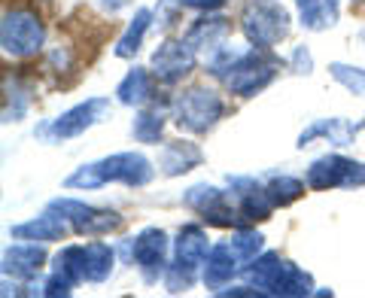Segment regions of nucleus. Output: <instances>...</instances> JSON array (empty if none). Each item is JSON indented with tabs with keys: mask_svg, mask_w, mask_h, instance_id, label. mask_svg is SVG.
<instances>
[{
	"mask_svg": "<svg viewBox=\"0 0 365 298\" xmlns=\"http://www.w3.org/2000/svg\"><path fill=\"white\" fill-rule=\"evenodd\" d=\"M98 19L79 21L76 16L67 19L61 25L58 40L52 46H46V52L40 55V71L43 79L52 88H71L79 83V76L88 71V64L95 61V55L101 49V43L107 40V34H113V21L107 25H95Z\"/></svg>",
	"mask_w": 365,
	"mask_h": 298,
	"instance_id": "f257e3e1",
	"label": "nucleus"
},
{
	"mask_svg": "<svg viewBox=\"0 0 365 298\" xmlns=\"http://www.w3.org/2000/svg\"><path fill=\"white\" fill-rule=\"evenodd\" d=\"M52 0H4L0 49L6 61H34L46 52Z\"/></svg>",
	"mask_w": 365,
	"mask_h": 298,
	"instance_id": "f03ea898",
	"label": "nucleus"
},
{
	"mask_svg": "<svg viewBox=\"0 0 365 298\" xmlns=\"http://www.w3.org/2000/svg\"><path fill=\"white\" fill-rule=\"evenodd\" d=\"M283 61L274 55V49H250L237 52L232 46H222V49L213 52L210 58V76L220 83L228 95L235 98H256L259 91H265L274 79H277Z\"/></svg>",
	"mask_w": 365,
	"mask_h": 298,
	"instance_id": "7ed1b4c3",
	"label": "nucleus"
},
{
	"mask_svg": "<svg viewBox=\"0 0 365 298\" xmlns=\"http://www.w3.org/2000/svg\"><path fill=\"white\" fill-rule=\"evenodd\" d=\"M158 165L150 162L143 153H116L107 158H98L91 165H79L71 177H64V189L76 192H95L110 183H122L128 189H143L155 180Z\"/></svg>",
	"mask_w": 365,
	"mask_h": 298,
	"instance_id": "20e7f679",
	"label": "nucleus"
},
{
	"mask_svg": "<svg viewBox=\"0 0 365 298\" xmlns=\"http://www.w3.org/2000/svg\"><path fill=\"white\" fill-rule=\"evenodd\" d=\"M244 280L250 286H256L262 295H277V298H304L314 295L317 286L314 277L304 268H299L295 262L283 259L280 253H262L244 268Z\"/></svg>",
	"mask_w": 365,
	"mask_h": 298,
	"instance_id": "39448f33",
	"label": "nucleus"
},
{
	"mask_svg": "<svg viewBox=\"0 0 365 298\" xmlns=\"http://www.w3.org/2000/svg\"><path fill=\"white\" fill-rule=\"evenodd\" d=\"M225 113H228V104L222 91H216L207 83H192L170 98V119H174V125L180 131L195 134V137L210 134L225 119Z\"/></svg>",
	"mask_w": 365,
	"mask_h": 298,
	"instance_id": "423d86ee",
	"label": "nucleus"
},
{
	"mask_svg": "<svg viewBox=\"0 0 365 298\" xmlns=\"http://www.w3.org/2000/svg\"><path fill=\"white\" fill-rule=\"evenodd\" d=\"M210 256V237L198 222H186L180 225V232L174 237V259L168 265L165 274V289L170 295L189 292L195 280L201 277L204 262Z\"/></svg>",
	"mask_w": 365,
	"mask_h": 298,
	"instance_id": "0eeeda50",
	"label": "nucleus"
},
{
	"mask_svg": "<svg viewBox=\"0 0 365 298\" xmlns=\"http://www.w3.org/2000/svg\"><path fill=\"white\" fill-rule=\"evenodd\" d=\"M237 28H241L244 40L250 46H256V49H274V46H280L289 37L292 16L277 0H250V4L241 6Z\"/></svg>",
	"mask_w": 365,
	"mask_h": 298,
	"instance_id": "6e6552de",
	"label": "nucleus"
},
{
	"mask_svg": "<svg viewBox=\"0 0 365 298\" xmlns=\"http://www.w3.org/2000/svg\"><path fill=\"white\" fill-rule=\"evenodd\" d=\"M182 207L192 210L201 222H207L213 228H244L241 207L232 189H220L213 183H195L182 192Z\"/></svg>",
	"mask_w": 365,
	"mask_h": 298,
	"instance_id": "1a4fd4ad",
	"label": "nucleus"
},
{
	"mask_svg": "<svg viewBox=\"0 0 365 298\" xmlns=\"http://www.w3.org/2000/svg\"><path fill=\"white\" fill-rule=\"evenodd\" d=\"M52 213H58L67 220V225L73 228V235L79 237H104V235H116L125 228V216L119 210H110V207H95V204H86V201H76V198H52L46 204Z\"/></svg>",
	"mask_w": 365,
	"mask_h": 298,
	"instance_id": "9d476101",
	"label": "nucleus"
},
{
	"mask_svg": "<svg viewBox=\"0 0 365 298\" xmlns=\"http://www.w3.org/2000/svg\"><path fill=\"white\" fill-rule=\"evenodd\" d=\"M110 98H88L83 104H76L71 110H64L61 116L49 119L46 125L37 128V137L46 143H67V140H76L83 137L86 131H91L95 125H101L107 116H110Z\"/></svg>",
	"mask_w": 365,
	"mask_h": 298,
	"instance_id": "9b49d317",
	"label": "nucleus"
},
{
	"mask_svg": "<svg viewBox=\"0 0 365 298\" xmlns=\"http://www.w3.org/2000/svg\"><path fill=\"white\" fill-rule=\"evenodd\" d=\"M304 183L311 192H332V189H362L365 186V165L353 162L347 155L329 153L314 158L304 170Z\"/></svg>",
	"mask_w": 365,
	"mask_h": 298,
	"instance_id": "f8f14e48",
	"label": "nucleus"
},
{
	"mask_svg": "<svg viewBox=\"0 0 365 298\" xmlns=\"http://www.w3.org/2000/svg\"><path fill=\"white\" fill-rule=\"evenodd\" d=\"M170 253H174V240L158 225L143 228V232H137L131 237V262L137 265V271H140L143 283L165 280L168 265H170Z\"/></svg>",
	"mask_w": 365,
	"mask_h": 298,
	"instance_id": "ddd939ff",
	"label": "nucleus"
},
{
	"mask_svg": "<svg viewBox=\"0 0 365 298\" xmlns=\"http://www.w3.org/2000/svg\"><path fill=\"white\" fill-rule=\"evenodd\" d=\"M198 67V52L182 40V37H168L158 43V49L150 58V71L162 86H180L182 79H189Z\"/></svg>",
	"mask_w": 365,
	"mask_h": 298,
	"instance_id": "4468645a",
	"label": "nucleus"
},
{
	"mask_svg": "<svg viewBox=\"0 0 365 298\" xmlns=\"http://www.w3.org/2000/svg\"><path fill=\"white\" fill-rule=\"evenodd\" d=\"M46 247L37 244V240H19V244H9L4 250V259H0V265H4V277H13L19 283H31L37 280V274L46 268Z\"/></svg>",
	"mask_w": 365,
	"mask_h": 298,
	"instance_id": "2eb2a0df",
	"label": "nucleus"
},
{
	"mask_svg": "<svg viewBox=\"0 0 365 298\" xmlns=\"http://www.w3.org/2000/svg\"><path fill=\"white\" fill-rule=\"evenodd\" d=\"M232 19L228 16H220V13H201L198 19L189 21L186 34H182V40H186L195 52H216L222 49L225 40L232 37Z\"/></svg>",
	"mask_w": 365,
	"mask_h": 298,
	"instance_id": "dca6fc26",
	"label": "nucleus"
},
{
	"mask_svg": "<svg viewBox=\"0 0 365 298\" xmlns=\"http://www.w3.org/2000/svg\"><path fill=\"white\" fill-rule=\"evenodd\" d=\"M158 174L174 180V177H182L189 170H195L204 165V149L195 143V140H165L162 149H158Z\"/></svg>",
	"mask_w": 365,
	"mask_h": 298,
	"instance_id": "f3484780",
	"label": "nucleus"
},
{
	"mask_svg": "<svg viewBox=\"0 0 365 298\" xmlns=\"http://www.w3.org/2000/svg\"><path fill=\"white\" fill-rule=\"evenodd\" d=\"M244 259L235 253L232 244L228 240H220V244L210 247V256L204 262V271H201V283L207 286V289H222V286L232 283L237 274H244Z\"/></svg>",
	"mask_w": 365,
	"mask_h": 298,
	"instance_id": "a211bd4d",
	"label": "nucleus"
},
{
	"mask_svg": "<svg viewBox=\"0 0 365 298\" xmlns=\"http://www.w3.org/2000/svg\"><path fill=\"white\" fill-rule=\"evenodd\" d=\"M67 235H73V228L67 225L64 216L52 213L46 207L40 216L25 222L9 225V237L13 240H37V244H55V240H67Z\"/></svg>",
	"mask_w": 365,
	"mask_h": 298,
	"instance_id": "6ab92c4d",
	"label": "nucleus"
},
{
	"mask_svg": "<svg viewBox=\"0 0 365 298\" xmlns=\"http://www.w3.org/2000/svg\"><path fill=\"white\" fill-rule=\"evenodd\" d=\"M158 79L150 67H131L116 86V101L122 107H146L158 101Z\"/></svg>",
	"mask_w": 365,
	"mask_h": 298,
	"instance_id": "aec40b11",
	"label": "nucleus"
},
{
	"mask_svg": "<svg viewBox=\"0 0 365 298\" xmlns=\"http://www.w3.org/2000/svg\"><path fill=\"white\" fill-rule=\"evenodd\" d=\"M356 125H353L350 119L344 116H329V119H314L307 128L299 131V137H295V146L304 149V146H311L314 140H329V143H335V146H353V140H356Z\"/></svg>",
	"mask_w": 365,
	"mask_h": 298,
	"instance_id": "412c9836",
	"label": "nucleus"
},
{
	"mask_svg": "<svg viewBox=\"0 0 365 298\" xmlns=\"http://www.w3.org/2000/svg\"><path fill=\"white\" fill-rule=\"evenodd\" d=\"M34 91H37V76L25 73H4V122H21L25 113L34 104Z\"/></svg>",
	"mask_w": 365,
	"mask_h": 298,
	"instance_id": "4be33fe9",
	"label": "nucleus"
},
{
	"mask_svg": "<svg viewBox=\"0 0 365 298\" xmlns=\"http://www.w3.org/2000/svg\"><path fill=\"white\" fill-rule=\"evenodd\" d=\"M168 113H170V101L168 104H146V107H137V116L131 122V134L137 143H146V146H158L165 137V125H168Z\"/></svg>",
	"mask_w": 365,
	"mask_h": 298,
	"instance_id": "5701e85b",
	"label": "nucleus"
},
{
	"mask_svg": "<svg viewBox=\"0 0 365 298\" xmlns=\"http://www.w3.org/2000/svg\"><path fill=\"white\" fill-rule=\"evenodd\" d=\"M295 9H299L302 28L311 31V34L332 31L338 25V19H341L338 0H295Z\"/></svg>",
	"mask_w": 365,
	"mask_h": 298,
	"instance_id": "b1692460",
	"label": "nucleus"
},
{
	"mask_svg": "<svg viewBox=\"0 0 365 298\" xmlns=\"http://www.w3.org/2000/svg\"><path fill=\"white\" fill-rule=\"evenodd\" d=\"M116 268V250L104 240H88L83 244V274L86 283H107Z\"/></svg>",
	"mask_w": 365,
	"mask_h": 298,
	"instance_id": "393cba45",
	"label": "nucleus"
},
{
	"mask_svg": "<svg viewBox=\"0 0 365 298\" xmlns=\"http://www.w3.org/2000/svg\"><path fill=\"white\" fill-rule=\"evenodd\" d=\"M153 9H137L134 13V19L128 21V28H125V34L119 37V43H116V49H113V55L116 58H122V61H128V58H134L137 52H140V46H143V40H146V34H150V28H153Z\"/></svg>",
	"mask_w": 365,
	"mask_h": 298,
	"instance_id": "a878e982",
	"label": "nucleus"
},
{
	"mask_svg": "<svg viewBox=\"0 0 365 298\" xmlns=\"http://www.w3.org/2000/svg\"><path fill=\"white\" fill-rule=\"evenodd\" d=\"M262 186H265V195L271 198L274 207H289V204L304 198L307 183L292 174H268V177H262Z\"/></svg>",
	"mask_w": 365,
	"mask_h": 298,
	"instance_id": "bb28decb",
	"label": "nucleus"
},
{
	"mask_svg": "<svg viewBox=\"0 0 365 298\" xmlns=\"http://www.w3.org/2000/svg\"><path fill=\"white\" fill-rule=\"evenodd\" d=\"M329 76L344 91H350L353 98H365V67L347 64V61H332L329 64Z\"/></svg>",
	"mask_w": 365,
	"mask_h": 298,
	"instance_id": "cd10ccee",
	"label": "nucleus"
},
{
	"mask_svg": "<svg viewBox=\"0 0 365 298\" xmlns=\"http://www.w3.org/2000/svg\"><path fill=\"white\" fill-rule=\"evenodd\" d=\"M287 67H289L295 76H311L314 73V55H311V49H307L304 43L295 46L292 55H289V61H287Z\"/></svg>",
	"mask_w": 365,
	"mask_h": 298,
	"instance_id": "c85d7f7f",
	"label": "nucleus"
},
{
	"mask_svg": "<svg viewBox=\"0 0 365 298\" xmlns=\"http://www.w3.org/2000/svg\"><path fill=\"white\" fill-rule=\"evenodd\" d=\"M186 9H198V13H220L228 0H180Z\"/></svg>",
	"mask_w": 365,
	"mask_h": 298,
	"instance_id": "c756f323",
	"label": "nucleus"
},
{
	"mask_svg": "<svg viewBox=\"0 0 365 298\" xmlns=\"http://www.w3.org/2000/svg\"><path fill=\"white\" fill-rule=\"evenodd\" d=\"M131 0H95V6L101 9L104 16H116V13H122L125 6H128Z\"/></svg>",
	"mask_w": 365,
	"mask_h": 298,
	"instance_id": "7c9ffc66",
	"label": "nucleus"
},
{
	"mask_svg": "<svg viewBox=\"0 0 365 298\" xmlns=\"http://www.w3.org/2000/svg\"><path fill=\"white\" fill-rule=\"evenodd\" d=\"M347 4H350V9H353V13L365 16V0H347Z\"/></svg>",
	"mask_w": 365,
	"mask_h": 298,
	"instance_id": "2f4dec72",
	"label": "nucleus"
},
{
	"mask_svg": "<svg viewBox=\"0 0 365 298\" xmlns=\"http://www.w3.org/2000/svg\"><path fill=\"white\" fill-rule=\"evenodd\" d=\"M356 131H365V116H362V119L356 122Z\"/></svg>",
	"mask_w": 365,
	"mask_h": 298,
	"instance_id": "473e14b6",
	"label": "nucleus"
},
{
	"mask_svg": "<svg viewBox=\"0 0 365 298\" xmlns=\"http://www.w3.org/2000/svg\"><path fill=\"white\" fill-rule=\"evenodd\" d=\"M362 43H365V28H362Z\"/></svg>",
	"mask_w": 365,
	"mask_h": 298,
	"instance_id": "72a5a7b5",
	"label": "nucleus"
}]
</instances>
